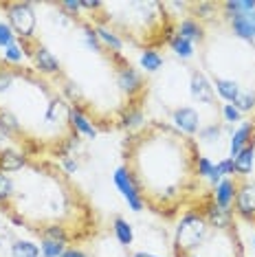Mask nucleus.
Here are the masks:
<instances>
[{
	"label": "nucleus",
	"mask_w": 255,
	"mask_h": 257,
	"mask_svg": "<svg viewBox=\"0 0 255 257\" xmlns=\"http://www.w3.org/2000/svg\"><path fill=\"white\" fill-rule=\"evenodd\" d=\"M132 257H161V255H156V253H152V250H137Z\"/></svg>",
	"instance_id": "nucleus-32"
},
{
	"label": "nucleus",
	"mask_w": 255,
	"mask_h": 257,
	"mask_svg": "<svg viewBox=\"0 0 255 257\" xmlns=\"http://www.w3.org/2000/svg\"><path fill=\"white\" fill-rule=\"evenodd\" d=\"M213 86H216V92L220 97L224 99V101L233 103L237 92H240V84H237L235 79H229V77H216L213 79Z\"/></svg>",
	"instance_id": "nucleus-17"
},
{
	"label": "nucleus",
	"mask_w": 255,
	"mask_h": 257,
	"mask_svg": "<svg viewBox=\"0 0 255 257\" xmlns=\"http://www.w3.org/2000/svg\"><path fill=\"white\" fill-rule=\"evenodd\" d=\"M172 121L176 123L178 132L185 137H194L200 132V112L191 106H178L172 110Z\"/></svg>",
	"instance_id": "nucleus-7"
},
{
	"label": "nucleus",
	"mask_w": 255,
	"mask_h": 257,
	"mask_svg": "<svg viewBox=\"0 0 255 257\" xmlns=\"http://www.w3.org/2000/svg\"><path fill=\"white\" fill-rule=\"evenodd\" d=\"M29 174H18L16 178V194L9 204L0 211L9 222L25 226L27 231L42 237L49 226H62L73 235L75 229L95 226V211L88 198L79 194V189L71 183L68 174L62 167L46 161H27ZM97 229V226H95ZM84 235L88 233L84 231Z\"/></svg>",
	"instance_id": "nucleus-2"
},
{
	"label": "nucleus",
	"mask_w": 255,
	"mask_h": 257,
	"mask_svg": "<svg viewBox=\"0 0 255 257\" xmlns=\"http://www.w3.org/2000/svg\"><path fill=\"white\" fill-rule=\"evenodd\" d=\"M77 161H73L71 159V156H66V159H64V172H66V174H75V172H77Z\"/></svg>",
	"instance_id": "nucleus-30"
},
{
	"label": "nucleus",
	"mask_w": 255,
	"mask_h": 257,
	"mask_svg": "<svg viewBox=\"0 0 255 257\" xmlns=\"http://www.w3.org/2000/svg\"><path fill=\"white\" fill-rule=\"evenodd\" d=\"M222 116H224V121L231 123V125L237 123V121H242V112L233 106V103H224L222 106Z\"/></svg>",
	"instance_id": "nucleus-27"
},
{
	"label": "nucleus",
	"mask_w": 255,
	"mask_h": 257,
	"mask_svg": "<svg viewBox=\"0 0 255 257\" xmlns=\"http://www.w3.org/2000/svg\"><path fill=\"white\" fill-rule=\"evenodd\" d=\"M16 194V178L11 174H0V209L11 202Z\"/></svg>",
	"instance_id": "nucleus-19"
},
{
	"label": "nucleus",
	"mask_w": 255,
	"mask_h": 257,
	"mask_svg": "<svg viewBox=\"0 0 255 257\" xmlns=\"http://www.w3.org/2000/svg\"><path fill=\"white\" fill-rule=\"evenodd\" d=\"M71 108H73V106H71ZM71 119H73L75 130H77L79 134H84V137H88V139H95V137H97V127H95V123H90L88 116H86L84 112H79L77 108H73V110H71Z\"/></svg>",
	"instance_id": "nucleus-18"
},
{
	"label": "nucleus",
	"mask_w": 255,
	"mask_h": 257,
	"mask_svg": "<svg viewBox=\"0 0 255 257\" xmlns=\"http://www.w3.org/2000/svg\"><path fill=\"white\" fill-rule=\"evenodd\" d=\"M233 165H235V178H251L255 169V150L251 143L233 159Z\"/></svg>",
	"instance_id": "nucleus-14"
},
{
	"label": "nucleus",
	"mask_w": 255,
	"mask_h": 257,
	"mask_svg": "<svg viewBox=\"0 0 255 257\" xmlns=\"http://www.w3.org/2000/svg\"><path fill=\"white\" fill-rule=\"evenodd\" d=\"M253 248H255V235H253Z\"/></svg>",
	"instance_id": "nucleus-35"
},
{
	"label": "nucleus",
	"mask_w": 255,
	"mask_h": 257,
	"mask_svg": "<svg viewBox=\"0 0 255 257\" xmlns=\"http://www.w3.org/2000/svg\"><path fill=\"white\" fill-rule=\"evenodd\" d=\"M62 257H88V255H86L82 248H77V246H68L66 250H64Z\"/></svg>",
	"instance_id": "nucleus-31"
},
{
	"label": "nucleus",
	"mask_w": 255,
	"mask_h": 257,
	"mask_svg": "<svg viewBox=\"0 0 255 257\" xmlns=\"http://www.w3.org/2000/svg\"><path fill=\"white\" fill-rule=\"evenodd\" d=\"M16 42V33H14V29L9 27V22H5V20H0V46H5L7 49L9 44H14Z\"/></svg>",
	"instance_id": "nucleus-26"
},
{
	"label": "nucleus",
	"mask_w": 255,
	"mask_h": 257,
	"mask_svg": "<svg viewBox=\"0 0 255 257\" xmlns=\"http://www.w3.org/2000/svg\"><path fill=\"white\" fill-rule=\"evenodd\" d=\"M213 167H216V165H213L207 156H200V159H198V176L200 178H209L211 172H213Z\"/></svg>",
	"instance_id": "nucleus-29"
},
{
	"label": "nucleus",
	"mask_w": 255,
	"mask_h": 257,
	"mask_svg": "<svg viewBox=\"0 0 255 257\" xmlns=\"http://www.w3.org/2000/svg\"><path fill=\"white\" fill-rule=\"evenodd\" d=\"M29 161L27 154H22L16 148H3L0 150V174H18L20 169H25Z\"/></svg>",
	"instance_id": "nucleus-11"
},
{
	"label": "nucleus",
	"mask_w": 255,
	"mask_h": 257,
	"mask_svg": "<svg viewBox=\"0 0 255 257\" xmlns=\"http://www.w3.org/2000/svg\"><path fill=\"white\" fill-rule=\"evenodd\" d=\"M251 134H253V121H246V123H242L237 130L231 134V143H229V159H235L237 154H240L242 150L248 145L251 141Z\"/></svg>",
	"instance_id": "nucleus-13"
},
{
	"label": "nucleus",
	"mask_w": 255,
	"mask_h": 257,
	"mask_svg": "<svg viewBox=\"0 0 255 257\" xmlns=\"http://www.w3.org/2000/svg\"><path fill=\"white\" fill-rule=\"evenodd\" d=\"M141 66L146 68L148 73H156L161 66H163V57H161L159 51H143V55H141Z\"/></svg>",
	"instance_id": "nucleus-22"
},
{
	"label": "nucleus",
	"mask_w": 255,
	"mask_h": 257,
	"mask_svg": "<svg viewBox=\"0 0 255 257\" xmlns=\"http://www.w3.org/2000/svg\"><path fill=\"white\" fill-rule=\"evenodd\" d=\"M22 49H20V44H18V40H16L14 44H9L7 49H5V62H9V64H20L22 62Z\"/></svg>",
	"instance_id": "nucleus-25"
},
{
	"label": "nucleus",
	"mask_w": 255,
	"mask_h": 257,
	"mask_svg": "<svg viewBox=\"0 0 255 257\" xmlns=\"http://www.w3.org/2000/svg\"><path fill=\"white\" fill-rule=\"evenodd\" d=\"M237 189H240V178H222L216 185V191H213V202L222 209H231L233 211V202L237 196Z\"/></svg>",
	"instance_id": "nucleus-10"
},
{
	"label": "nucleus",
	"mask_w": 255,
	"mask_h": 257,
	"mask_svg": "<svg viewBox=\"0 0 255 257\" xmlns=\"http://www.w3.org/2000/svg\"><path fill=\"white\" fill-rule=\"evenodd\" d=\"M176 33L185 40H189L191 44L194 42H205V27H202V22H198L196 18H191V16H187V18H183L181 22H178L176 27Z\"/></svg>",
	"instance_id": "nucleus-12"
},
{
	"label": "nucleus",
	"mask_w": 255,
	"mask_h": 257,
	"mask_svg": "<svg viewBox=\"0 0 255 257\" xmlns=\"http://www.w3.org/2000/svg\"><path fill=\"white\" fill-rule=\"evenodd\" d=\"M112 231H114V237H117V242L123 248H130L132 244H135V229H132V224L125 218H121V215H114V218H112Z\"/></svg>",
	"instance_id": "nucleus-15"
},
{
	"label": "nucleus",
	"mask_w": 255,
	"mask_h": 257,
	"mask_svg": "<svg viewBox=\"0 0 255 257\" xmlns=\"http://www.w3.org/2000/svg\"><path fill=\"white\" fill-rule=\"evenodd\" d=\"M114 185H117V189L121 191V196L125 198V202L130 204L132 211H141L143 209V200H141V194H139L135 180L130 178V174L125 172L123 167H119L117 172H114Z\"/></svg>",
	"instance_id": "nucleus-8"
},
{
	"label": "nucleus",
	"mask_w": 255,
	"mask_h": 257,
	"mask_svg": "<svg viewBox=\"0 0 255 257\" xmlns=\"http://www.w3.org/2000/svg\"><path fill=\"white\" fill-rule=\"evenodd\" d=\"M233 106L240 110L242 114L244 112H251V110H255V90L251 88H240V92H237Z\"/></svg>",
	"instance_id": "nucleus-21"
},
{
	"label": "nucleus",
	"mask_w": 255,
	"mask_h": 257,
	"mask_svg": "<svg viewBox=\"0 0 255 257\" xmlns=\"http://www.w3.org/2000/svg\"><path fill=\"white\" fill-rule=\"evenodd\" d=\"M229 27L235 38L244 40V42H255V11L246 14H233L229 16Z\"/></svg>",
	"instance_id": "nucleus-9"
},
{
	"label": "nucleus",
	"mask_w": 255,
	"mask_h": 257,
	"mask_svg": "<svg viewBox=\"0 0 255 257\" xmlns=\"http://www.w3.org/2000/svg\"><path fill=\"white\" fill-rule=\"evenodd\" d=\"M200 150L191 137L152 121L123 141V169L135 180L143 207L161 218H176L185 207H194Z\"/></svg>",
	"instance_id": "nucleus-1"
},
{
	"label": "nucleus",
	"mask_w": 255,
	"mask_h": 257,
	"mask_svg": "<svg viewBox=\"0 0 255 257\" xmlns=\"http://www.w3.org/2000/svg\"><path fill=\"white\" fill-rule=\"evenodd\" d=\"M211 226L207 222L205 213L198 207H191L183 213V218L178 220V226L174 231V242H172V253L174 257H183L196 253L202 244L209 239Z\"/></svg>",
	"instance_id": "nucleus-3"
},
{
	"label": "nucleus",
	"mask_w": 255,
	"mask_h": 257,
	"mask_svg": "<svg viewBox=\"0 0 255 257\" xmlns=\"http://www.w3.org/2000/svg\"><path fill=\"white\" fill-rule=\"evenodd\" d=\"M18 44H20V49H22V53L31 57V62H33V68L42 75V77H57V84L66 77V75L62 73V64L60 60L51 53L46 46L40 42V40H18Z\"/></svg>",
	"instance_id": "nucleus-5"
},
{
	"label": "nucleus",
	"mask_w": 255,
	"mask_h": 257,
	"mask_svg": "<svg viewBox=\"0 0 255 257\" xmlns=\"http://www.w3.org/2000/svg\"><path fill=\"white\" fill-rule=\"evenodd\" d=\"M183 257H198V255H196V253H191V255H183Z\"/></svg>",
	"instance_id": "nucleus-34"
},
{
	"label": "nucleus",
	"mask_w": 255,
	"mask_h": 257,
	"mask_svg": "<svg viewBox=\"0 0 255 257\" xmlns=\"http://www.w3.org/2000/svg\"><path fill=\"white\" fill-rule=\"evenodd\" d=\"M40 250H42V257H62L64 250H66V244H60L55 239H42Z\"/></svg>",
	"instance_id": "nucleus-23"
},
{
	"label": "nucleus",
	"mask_w": 255,
	"mask_h": 257,
	"mask_svg": "<svg viewBox=\"0 0 255 257\" xmlns=\"http://www.w3.org/2000/svg\"><path fill=\"white\" fill-rule=\"evenodd\" d=\"M9 255L11 257H42V250L36 242L31 239H22V237H16L9 246Z\"/></svg>",
	"instance_id": "nucleus-16"
},
{
	"label": "nucleus",
	"mask_w": 255,
	"mask_h": 257,
	"mask_svg": "<svg viewBox=\"0 0 255 257\" xmlns=\"http://www.w3.org/2000/svg\"><path fill=\"white\" fill-rule=\"evenodd\" d=\"M3 226H5V222H3V215H0V231H3Z\"/></svg>",
	"instance_id": "nucleus-33"
},
{
	"label": "nucleus",
	"mask_w": 255,
	"mask_h": 257,
	"mask_svg": "<svg viewBox=\"0 0 255 257\" xmlns=\"http://www.w3.org/2000/svg\"><path fill=\"white\" fill-rule=\"evenodd\" d=\"M220 137H222V127H220L218 123L200 127V132H198V141L200 143H218Z\"/></svg>",
	"instance_id": "nucleus-24"
},
{
	"label": "nucleus",
	"mask_w": 255,
	"mask_h": 257,
	"mask_svg": "<svg viewBox=\"0 0 255 257\" xmlns=\"http://www.w3.org/2000/svg\"><path fill=\"white\" fill-rule=\"evenodd\" d=\"M189 92L198 103H205V106H209V108L216 106V95H213L211 81L207 79V75L198 71V68H194V71L189 73Z\"/></svg>",
	"instance_id": "nucleus-6"
},
{
	"label": "nucleus",
	"mask_w": 255,
	"mask_h": 257,
	"mask_svg": "<svg viewBox=\"0 0 255 257\" xmlns=\"http://www.w3.org/2000/svg\"><path fill=\"white\" fill-rule=\"evenodd\" d=\"M0 9L7 16L9 27L14 29L16 40H36L38 16L31 3H0Z\"/></svg>",
	"instance_id": "nucleus-4"
},
{
	"label": "nucleus",
	"mask_w": 255,
	"mask_h": 257,
	"mask_svg": "<svg viewBox=\"0 0 255 257\" xmlns=\"http://www.w3.org/2000/svg\"><path fill=\"white\" fill-rule=\"evenodd\" d=\"M170 46H172V51L176 53L181 60H189L191 55H194V44L189 42V40H185L181 38L178 33H174L172 40H170Z\"/></svg>",
	"instance_id": "nucleus-20"
},
{
	"label": "nucleus",
	"mask_w": 255,
	"mask_h": 257,
	"mask_svg": "<svg viewBox=\"0 0 255 257\" xmlns=\"http://www.w3.org/2000/svg\"><path fill=\"white\" fill-rule=\"evenodd\" d=\"M216 165H218V169H220V174H222V178H233V176H235L233 159H224V161L216 163Z\"/></svg>",
	"instance_id": "nucleus-28"
}]
</instances>
